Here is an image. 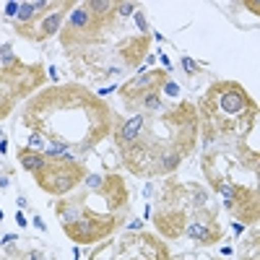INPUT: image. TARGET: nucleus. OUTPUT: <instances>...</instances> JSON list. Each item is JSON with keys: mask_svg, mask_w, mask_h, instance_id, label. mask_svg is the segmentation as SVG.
I'll use <instances>...</instances> for the list:
<instances>
[{"mask_svg": "<svg viewBox=\"0 0 260 260\" xmlns=\"http://www.w3.org/2000/svg\"><path fill=\"white\" fill-rule=\"evenodd\" d=\"M185 237L192 240L195 245H203V247H211L219 240H224V226L219 224V213H216L213 203L198 208L190 216V221L185 226Z\"/></svg>", "mask_w": 260, "mask_h": 260, "instance_id": "ddd939ff", "label": "nucleus"}, {"mask_svg": "<svg viewBox=\"0 0 260 260\" xmlns=\"http://www.w3.org/2000/svg\"><path fill=\"white\" fill-rule=\"evenodd\" d=\"M73 0H65V3H52V0L21 3L16 13V34L29 42H47L62 31L65 18L73 11Z\"/></svg>", "mask_w": 260, "mask_h": 260, "instance_id": "423d86ee", "label": "nucleus"}, {"mask_svg": "<svg viewBox=\"0 0 260 260\" xmlns=\"http://www.w3.org/2000/svg\"><path fill=\"white\" fill-rule=\"evenodd\" d=\"M16 224H18V226H26V224H29V221H26V216L21 213V211L16 213Z\"/></svg>", "mask_w": 260, "mask_h": 260, "instance_id": "6ab92c4d", "label": "nucleus"}, {"mask_svg": "<svg viewBox=\"0 0 260 260\" xmlns=\"http://www.w3.org/2000/svg\"><path fill=\"white\" fill-rule=\"evenodd\" d=\"M16 159H18V164L24 167L26 172H31V175H37V172L47 164V156L42 154V151L29 148V146H21V148H18V154H16Z\"/></svg>", "mask_w": 260, "mask_h": 260, "instance_id": "2eb2a0df", "label": "nucleus"}, {"mask_svg": "<svg viewBox=\"0 0 260 260\" xmlns=\"http://www.w3.org/2000/svg\"><path fill=\"white\" fill-rule=\"evenodd\" d=\"M16 206H18V211L26 208V198H24V195H18V198H16Z\"/></svg>", "mask_w": 260, "mask_h": 260, "instance_id": "aec40b11", "label": "nucleus"}, {"mask_svg": "<svg viewBox=\"0 0 260 260\" xmlns=\"http://www.w3.org/2000/svg\"><path fill=\"white\" fill-rule=\"evenodd\" d=\"M117 29V3L112 0H86L76 3L57 34L65 52L104 45L107 37Z\"/></svg>", "mask_w": 260, "mask_h": 260, "instance_id": "20e7f679", "label": "nucleus"}, {"mask_svg": "<svg viewBox=\"0 0 260 260\" xmlns=\"http://www.w3.org/2000/svg\"><path fill=\"white\" fill-rule=\"evenodd\" d=\"M182 68H185L187 73H192V76H198V73H201V65H198V62H195V60H190L187 55L182 57Z\"/></svg>", "mask_w": 260, "mask_h": 260, "instance_id": "dca6fc26", "label": "nucleus"}, {"mask_svg": "<svg viewBox=\"0 0 260 260\" xmlns=\"http://www.w3.org/2000/svg\"><path fill=\"white\" fill-rule=\"evenodd\" d=\"M208 185L224 198L226 211L242 224L257 226V216H260V201H257V185H242L234 180H219V177H208Z\"/></svg>", "mask_w": 260, "mask_h": 260, "instance_id": "1a4fd4ad", "label": "nucleus"}, {"mask_svg": "<svg viewBox=\"0 0 260 260\" xmlns=\"http://www.w3.org/2000/svg\"><path fill=\"white\" fill-rule=\"evenodd\" d=\"M211 260H221V257H211Z\"/></svg>", "mask_w": 260, "mask_h": 260, "instance_id": "5701e85b", "label": "nucleus"}, {"mask_svg": "<svg viewBox=\"0 0 260 260\" xmlns=\"http://www.w3.org/2000/svg\"><path fill=\"white\" fill-rule=\"evenodd\" d=\"M34 226H37V229H42V232H45V221H42V219H34Z\"/></svg>", "mask_w": 260, "mask_h": 260, "instance_id": "4be33fe9", "label": "nucleus"}, {"mask_svg": "<svg viewBox=\"0 0 260 260\" xmlns=\"http://www.w3.org/2000/svg\"><path fill=\"white\" fill-rule=\"evenodd\" d=\"M45 81L47 73L42 62H24L16 57L8 65H0V120H6L21 99H31L45 89Z\"/></svg>", "mask_w": 260, "mask_h": 260, "instance_id": "0eeeda50", "label": "nucleus"}, {"mask_svg": "<svg viewBox=\"0 0 260 260\" xmlns=\"http://www.w3.org/2000/svg\"><path fill=\"white\" fill-rule=\"evenodd\" d=\"M71 57V65H73V73L86 83H107L117 78L120 73H125V68L117 62V55H115V47H107L104 45H96V47H83V50H73L68 52Z\"/></svg>", "mask_w": 260, "mask_h": 260, "instance_id": "6e6552de", "label": "nucleus"}, {"mask_svg": "<svg viewBox=\"0 0 260 260\" xmlns=\"http://www.w3.org/2000/svg\"><path fill=\"white\" fill-rule=\"evenodd\" d=\"M195 110L206 146L221 138L245 141L257 125V102L237 81H213L198 99Z\"/></svg>", "mask_w": 260, "mask_h": 260, "instance_id": "7ed1b4c3", "label": "nucleus"}, {"mask_svg": "<svg viewBox=\"0 0 260 260\" xmlns=\"http://www.w3.org/2000/svg\"><path fill=\"white\" fill-rule=\"evenodd\" d=\"M55 213L65 237L73 240L76 245H96L107 237H112L125 224V216L110 211H94L86 201V192L60 198L55 203Z\"/></svg>", "mask_w": 260, "mask_h": 260, "instance_id": "39448f33", "label": "nucleus"}, {"mask_svg": "<svg viewBox=\"0 0 260 260\" xmlns=\"http://www.w3.org/2000/svg\"><path fill=\"white\" fill-rule=\"evenodd\" d=\"M86 175H89V169H86L83 161L47 159V164L34 175V182H37V187H42L45 192L62 198V195H68L71 190H76L86 180Z\"/></svg>", "mask_w": 260, "mask_h": 260, "instance_id": "9d476101", "label": "nucleus"}, {"mask_svg": "<svg viewBox=\"0 0 260 260\" xmlns=\"http://www.w3.org/2000/svg\"><path fill=\"white\" fill-rule=\"evenodd\" d=\"M21 125L45 138V156L78 161L112 133L115 112L83 83H57L37 91L21 112Z\"/></svg>", "mask_w": 260, "mask_h": 260, "instance_id": "f257e3e1", "label": "nucleus"}, {"mask_svg": "<svg viewBox=\"0 0 260 260\" xmlns=\"http://www.w3.org/2000/svg\"><path fill=\"white\" fill-rule=\"evenodd\" d=\"M117 255L112 260H172L169 247L151 232H133L125 234L115 245Z\"/></svg>", "mask_w": 260, "mask_h": 260, "instance_id": "9b49d317", "label": "nucleus"}, {"mask_svg": "<svg viewBox=\"0 0 260 260\" xmlns=\"http://www.w3.org/2000/svg\"><path fill=\"white\" fill-rule=\"evenodd\" d=\"M148 47H151V34H130L125 39H120L115 45V55L117 62L125 71H136L141 68V62L148 57Z\"/></svg>", "mask_w": 260, "mask_h": 260, "instance_id": "4468645a", "label": "nucleus"}, {"mask_svg": "<svg viewBox=\"0 0 260 260\" xmlns=\"http://www.w3.org/2000/svg\"><path fill=\"white\" fill-rule=\"evenodd\" d=\"M136 21H138L141 31H143V34H148V21H146V16H143L141 11H136Z\"/></svg>", "mask_w": 260, "mask_h": 260, "instance_id": "a211bd4d", "label": "nucleus"}, {"mask_svg": "<svg viewBox=\"0 0 260 260\" xmlns=\"http://www.w3.org/2000/svg\"><path fill=\"white\" fill-rule=\"evenodd\" d=\"M136 8H138L136 3H117V16H122V18H125V16H133Z\"/></svg>", "mask_w": 260, "mask_h": 260, "instance_id": "f3484780", "label": "nucleus"}, {"mask_svg": "<svg viewBox=\"0 0 260 260\" xmlns=\"http://www.w3.org/2000/svg\"><path fill=\"white\" fill-rule=\"evenodd\" d=\"M167 83H169L167 71H159V68L156 71H141L133 78H127L117 91H120V99L125 102V110L133 112L141 99H146L151 94H161Z\"/></svg>", "mask_w": 260, "mask_h": 260, "instance_id": "f8f14e48", "label": "nucleus"}, {"mask_svg": "<svg viewBox=\"0 0 260 260\" xmlns=\"http://www.w3.org/2000/svg\"><path fill=\"white\" fill-rule=\"evenodd\" d=\"M201 120L195 104L182 99L159 112H143L138 136L120 148L122 167L136 177H169L195 154Z\"/></svg>", "mask_w": 260, "mask_h": 260, "instance_id": "f03ea898", "label": "nucleus"}, {"mask_svg": "<svg viewBox=\"0 0 260 260\" xmlns=\"http://www.w3.org/2000/svg\"><path fill=\"white\" fill-rule=\"evenodd\" d=\"M242 260H260V257H257V250H255L252 255H247V252H245V255H242Z\"/></svg>", "mask_w": 260, "mask_h": 260, "instance_id": "412c9836", "label": "nucleus"}]
</instances>
